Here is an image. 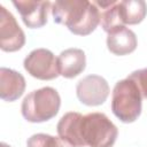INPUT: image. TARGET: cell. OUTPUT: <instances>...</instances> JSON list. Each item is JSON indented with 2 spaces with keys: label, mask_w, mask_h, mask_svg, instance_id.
Segmentation results:
<instances>
[{
  "label": "cell",
  "mask_w": 147,
  "mask_h": 147,
  "mask_svg": "<svg viewBox=\"0 0 147 147\" xmlns=\"http://www.w3.org/2000/svg\"><path fill=\"white\" fill-rule=\"evenodd\" d=\"M53 20L65 25L77 36L92 33L100 23V11L94 2L86 0H57L52 3Z\"/></svg>",
  "instance_id": "cell-1"
},
{
  "label": "cell",
  "mask_w": 147,
  "mask_h": 147,
  "mask_svg": "<svg viewBox=\"0 0 147 147\" xmlns=\"http://www.w3.org/2000/svg\"><path fill=\"white\" fill-rule=\"evenodd\" d=\"M61 98L57 91L46 86L30 92L22 101L21 111L30 123H42L55 117L60 110Z\"/></svg>",
  "instance_id": "cell-2"
},
{
  "label": "cell",
  "mask_w": 147,
  "mask_h": 147,
  "mask_svg": "<svg viewBox=\"0 0 147 147\" xmlns=\"http://www.w3.org/2000/svg\"><path fill=\"white\" fill-rule=\"evenodd\" d=\"M141 93L137 84L125 78L117 82L111 95L113 114L123 123H133L141 114Z\"/></svg>",
  "instance_id": "cell-3"
},
{
  "label": "cell",
  "mask_w": 147,
  "mask_h": 147,
  "mask_svg": "<svg viewBox=\"0 0 147 147\" xmlns=\"http://www.w3.org/2000/svg\"><path fill=\"white\" fill-rule=\"evenodd\" d=\"M118 136L116 125L102 113H90L83 116L80 137L88 147H113Z\"/></svg>",
  "instance_id": "cell-4"
},
{
  "label": "cell",
  "mask_w": 147,
  "mask_h": 147,
  "mask_svg": "<svg viewBox=\"0 0 147 147\" xmlns=\"http://www.w3.org/2000/svg\"><path fill=\"white\" fill-rule=\"evenodd\" d=\"M24 69L32 77L41 80H52L60 76L57 59L46 48H37L29 53L23 62Z\"/></svg>",
  "instance_id": "cell-5"
},
{
  "label": "cell",
  "mask_w": 147,
  "mask_h": 147,
  "mask_svg": "<svg viewBox=\"0 0 147 147\" xmlns=\"http://www.w3.org/2000/svg\"><path fill=\"white\" fill-rule=\"evenodd\" d=\"M76 94L83 105L90 107L100 106L109 95V85L103 77L99 75H88L78 82Z\"/></svg>",
  "instance_id": "cell-6"
},
{
  "label": "cell",
  "mask_w": 147,
  "mask_h": 147,
  "mask_svg": "<svg viewBox=\"0 0 147 147\" xmlns=\"http://www.w3.org/2000/svg\"><path fill=\"white\" fill-rule=\"evenodd\" d=\"M25 44V34L14 15L0 6V48L3 52H16Z\"/></svg>",
  "instance_id": "cell-7"
},
{
  "label": "cell",
  "mask_w": 147,
  "mask_h": 147,
  "mask_svg": "<svg viewBox=\"0 0 147 147\" xmlns=\"http://www.w3.org/2000/svg\"><path fill=\"white\" fill-rule=\"evenodd\" d=\"M20 13L23 23L30 29H38L47 23L48 10L52 6L49 1H33V0H18L13 1Z\"/></svg>",
  "instance_id": "cell-8"
},
{
  "label": "cell",
  "mask_w": 147,
  "mask_h": 147,
  "mask_svg": "<svg viewBox=\"0 0 147 147\" xmlns=\"http://www.w3.org/2000/svg\"><path fill=\"white\" fill-rule=\"evenodd\" d=\"M24 77L9 68H0V98L3 101L13 102L21 98L25 91Z\"/></svg>",
  "instance_id": "cell-9"
},
{
  "label": "cell",
  "mask_w": 147,
  "mask_h": 147,
  "mask_svg": "<svg viewBox=\"0 0 147 147\" xmlns=\"http://www.w3.org/2000/svg\"><path fill=\"white\" fill-rule=\"evenodd\" d=\"M136 33L125 25L111 30L107 37V47L115 55H127L137 48Z\"/></svg>",
  "instance_id": "cell-10"
},
{
  "label": "cell",
  "mask_w": 147,
  "mask_h": 147,
  "mask_svg": "<svg viewBox=\"0 0 147 147\" xmlns=\"http://www.w3.org/2000/svg\"><path fill=\"white\" fill-rule=\"evenodd\" d=\"M60 75L64 78H75L85 70L86 56L80 48H68L57 57Z\"/></svg>",
  "instance_id": "cell-11"
},
{
  "label": "cell",
  "mask_w": 147,
  "mask_h": 147,
  "mask_svg": "<svg viewBox=\"0 0 147 147\" xmlns=\"http://www.w3.org/2000/svg\"><path fill=\"white\" fill-rule=\"evenodd\" d=\"M83 115L76 111L64 114L56 125L57 134L74 147H85L80 137V123Z\"/></svg>",
  "instance_id": "cell-12"
},
{
  "label": "cell",
  "mask_w": 147,
  "mask_h": 147,
  "mask_svg": "<svg viewBox=\"0 0 147 147\" xmlns=\"http://www.w3.org/2000/svg\"><path fill=\"white\" fill-rule=\"evenodd\" d=\"M94 3L100 11V24L107 33L118 26L124 25L119 13V1H94Z\"/></svg>",
  "instance_id": "cell-13"
},
{
  "label": "cell",
  "mask_w": 147,
  "mask_h": 147,
  "mask_svg": "<svg viewBox=\"0 0 147 147\" xmlns=\"http://www.w3.org/2000/svg\"><path fill=\"white\" fill-rule=\"evenodd\" d=\"M119 13L123 24H139L147 15V3L144 0L119 1Z\"/></svg>",
  "instance_id": "cell-14"
},
{
  "label": "cell",
  "mask_w": 147,
  "mask_h": 147,
  "mask_svg": "<svg viewBox=\"0 0 147 147\" xmlns=\"http://www.w3.org/2000/svg\"><path fill=\"white\" fill-rule=\"evenodd\" d=\"M28 147H74L60 137H53L46 133H37L31 136L26 141Z\"/></svg>",
  "instance_id": "cell-15"
},
{
  "label": "cell",
  "mask_w": 147,
  "mask_h": 147,
  "mask_svg": "<svg viewBox=\"0 0 147 147\" xmlns=\"http://www.w3.org/2000/svg\"><path fill=\"white\" fill-rule=\"evenodd\" d=\"M127 78L132 79L137 84V86L141 93V96L147 99V68L133 71L131 75L127 76Z\"/></svg>",
  "instance_id": "cell-16"
},
{
  "label": "cell",
  "mask_w": 147,
  "mask_h": 147,
  "mask_svg": "<svg viewBox=\"0 0 147 147\" xmlns=\"http://www.w3.org/2000/svg\"><path fill=\"white\" fill-rule=\"evenodd\" d=\"M1 147H10L9 145H7V144H5V142H1V145H0Z\"/></svg>",
  "instance_id": "cell-17"
}]
</instances>
